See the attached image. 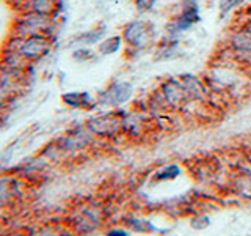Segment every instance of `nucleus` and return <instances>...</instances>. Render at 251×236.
<instances>
[{
  "label": "nucleus",
  "mask_w": 251,
  "mask_h": 236,
  "mask_svg": "<svg viewBox=\"0 0 251 236\" xmlns=\"http://www.w3.org/2000/svg\"><path fill=\"white\" fill-rule=\"evenodd\" d=\"M53 46V39L49 33H35L25 38L16 36V51L25 61H36L46 57Z\"/></svg>",
  "instance_id": "obj_1"
},
{
  "label": "nucleus",
  "mask_w": 251,
  "mask_h": 236,
  "mask_svg": "<svg viewBox=\"0 0 251 236\" xmlns=\"http://www.w3.org/2000/svg\"><path fill=\"white\" fill-rule=\"evenodd\" d=\"M123 41L132 49H145L154 38V27L151 22L135 19L127 22L121 31Z\"/></svg>",
  "instance_id": "obj_2"
},
{
  "label": "nucleus",
  "mask_w": 251,
  "mask_h": 236,
  "mask_svg": "<svg viewBox=\"0 0 251 236\" xmlns=\"http://www.w3.org/2000/svg\"><path fill=\"white\" fill-rule=\"evenodd\" d=\"M200 21H201V16H200L198 0H182V2H180V11L167 26V31L170 36H177L182 33V31L192 29L195 24H198Z\"/></svg>",
  "instance_id": "obj_3"
},
{
  "label": "nucleus",
  "mask_w": 251,
  "mask_h": 236,
  "mask_svg": "<svg viewBox=\"0 0 251 236\" xmlns=\"http://www.w3.org/2000/svg\"><path fill=\"white\" fill-rule=\"evenodd\" d=\"M22 13H36L39 16L57 19L63 10L61 0H22Z\"/></svg>",
  "instance_id": "obj_4"
},
{
  "label": "nucleus",
  "mask_w": 251,
  "mask_h": 236,
  "mask_svg": "<svg viewBox=\"0 0 251 236\" xmlns=\"http://www.w3.org/2000/svg\"><path fill=\"white\" fill-rule=\"evenodd\" d=\"M121 121L123 120L116 112H108L91 118L88 121V128L91 132L98 134V136H112V134H116V131L120 129Z\"/></svg>",
  "instance_id": "obj_5"
},
{
  "label": "nucleus",
  "mask_w": 251,
  "mask_h": 236,
  "mask_svg": "<svg viewBox=\"0 0 251 236\" xmlns=\"http://www.w3.org/2000/svg\"><path fill=\"white\" fill-rule=\"evenodd\" d=\"M132 94V85L129 82H118L102 93L100 101L110 106H120L126 102Z\"/></svg>",
  "instance_id": "obj_6"
},
{
  "label": "nucleus",
  "mask_w": 251,
  "mask_h": 236,
  "mask_svg": "<svg viewBox=\"0 0 251 236\" xmlns=\"http://www.w3.org/2000/svg\"><path fill=\"white\" fill-rule=\"evenodd\" d=\"M229 46L235 55L243 59H251V31L240 27L231 35Z\"/></svg>",
  "instance_id": "obj_7"
},
{
  "label": "nucleus",
  "mask_w": 251,
  "mask_h": 236,
  "mask_svg": "<svg viewBox=\"0 0 251 236\" xmlns=\"http://www.w3.org/2000/svg\"><path fill=\"white\" fill-rule=\"evenodd\" d=\"M163 94H165V99H167L168 104H171V106H179V104H182L187 98H190V94H188L180 77L171 79V81L165 82Z\"/></svg>",
  "instance_id": "obj_8"
},
{
  "label": "nucleus",
  "mask_w": 251,
  "mask_h": 236,
  "mask_svg": "<svg viewBox=\"0 0 251 236\" xmlns=\"http://www.w3.org/2000/svg\"><path fill=\"white\" fill-rule=\"evenodd\" d=\"M123 46V36L121 35H113V36H108L104 38L102 41H99L98 44V52L100 55H113L118 51L121 49Z\"/></svg>",
  "instance_id": "obj_9"
},
{
  "label": "nucleus",
  "mask_w": 251,
  "mask_h": 236,
  "mask_svg": "<svg viewBox=\"0 0 251 236\" xmlns=\"http://www.w3.org/2000/svg\"><path fill=\"white\" fill-rule=\"evenodd\" d=\"M105 33V27H100V29H93L90 31H83L80 33L75 41L82 46H91V44H99V41H102V36Z\"/></svg>",
  "instance_id": "obj_10"
},
{
  "label": "nucleus",
  "mask_w": 251,
  "mask_h": 236,
  "mask_svg": "<svg viewBox=\"0 0 251 236\" xmlns=\"http://www.w3.org/2000/svg\"><path fill=\"white\" fill-rule=\"evenodd\" d=\"M88 93H66L63 94V101L71 107H88L90 106Z\"/></svg>",
  "instance_id": "obj_11"
},
{
  "label": "nucleus",
  "mask_w": 251,
  "mask_h": 236,
  "mask_svg": "<svg viewBox=\"0 0 251 236\" xmlns=\"http://www.w3.org/2000/svg\"><path fill=\"white\" fill-rule=\"evenodd\" d=\"M247 0H220L218 2V11L220 18H226L227 14H231L234 10H237L239 6H242Z\"/></svg>",
  "instance_id": "obj_12"
},
{
  "label": "nucleus",
  "mask_w": 251,
  "mask_h": 236,
  "mask_svg": "<svg viewBox=\"0 0 251 236\" xmlns=\"http://www.w3.org/2000/svg\"><path fill=\"white\" fill-rule=\"evenodd\" d=\"M179 167L177 165H168V167H165L162 170H159L155 173V179H173V178H176L179 175Z\"/></svg>",
  "instance_id": "obj_13"
},
{
  "label": "nucleus",
  "mask_w": 251,
  "mask_h": 236,
  "mask_svg": "<svg viewBox=\"0 0 251 236\" xmlns=\"http://www.w3.org/2000/svg\"><path fill=\"white\" fill-rule=\"evenodd\" d=\"M157 0H133V5L140 11V13H148L151 11Z\"/></svg>",
  "instance_id": "obj_14"
},
{
  "label": "nucleus",
  "mask_w": 251,
  "mask_h": 236,
  "mask_svg": "<svg viewBox=\"0 0 251 236\" xmlns=\"http://www.w3.org/2000/svg\"><path fill=\"white\" fill-rule=\"evenodd\" d=\"M138 224H135V220H130V225L133 227V230L137 232H154L155 227H152L149 222H146V220H137Z\"/></svg>",
  "instance_id": "obj_15"
},
{
  "label": "nucleus",
  "mask_w": 251,
  "mask_h": 236,
  "mask_svg": "<svg viewBox=\"0 0 251 236\" xmlns=\"http://www.w3.org/2000/svg\"><path fill=\"white\" fill-rule=\"evenodd\" d=\"M6 99H8V94L3 90V87H0V106H3L5 102H6Z\"/></svg>",
  "instance_id": "obj_16"
}]
</instances>
